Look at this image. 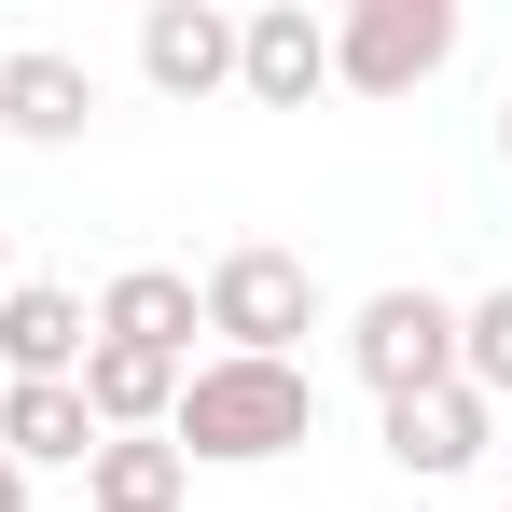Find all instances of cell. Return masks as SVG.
Wrapping results in <instances>:
<instances>
[{
  "mask_svg": "<svg viewBox=\"0 0 512 512\" xmlns=\"http://www.w3.org/2000/svg\"><path fill=\"white\" fill-rule=\"evenodd\" d=\"M0 291H14V250H0Z\"/></svg>",
  "mask_w": 512,
  "mask_h": 512,
  "instance_id": "16",
  "label": "cell"
},
{
  "mask_svg": "<svg viewBox=\"0 0 512 512\" xmlns=\"http://www.w3.org/2000/svg\"><path fill=\"white\" fill-rule=\"evenodd\" d=\"M0 457H14V471H84L97 457L84 388H70V374H56V388H0Z\"/></svg>",
  "mask_w": 512,
  "mask_h": 512,
  "instance_id": "12",
  "label": "cell"
},
{
  "mask_svg": "<svg viewBox=\"0 0 512 512\" xmlns=\"http://www.w3.org/2000/svg\"><path fill=\"white\" fill-rule=\"evenodd\" d=\"M194 319L222 333V360H291V346L319 333V277H305V250H222L208 277H194Z\"/></svg>",
  "mask_w": 512,
  "mask_h": 512,
  "instance_id": "2",
  "label": "cell"
},
{
  "mask_svg": "<svg viewBox=\"0 0 512 512\" xmlns=\"http://www.w3.org/2000/svg\"><path fill=\"white\" fill-rule=\"evenodd\" d=\"M388 457H402L416 485H457V471L485 457V402H471V388H416V402H388Z\"/></svg>",
  "mask_w": 512,
  "mask_h": 512,
  "instance_id": "10",
  "label": "cell"
},
{
  "mask_svg": "<svg viewBox=\"0 0 512 512\" xmlns=\"http://www.w3.org/2000/svg\"><path fill=\"white\" fill-rule=\"evenodd\" d=\"M84 346H97L84 291H56V277L0 291V388H56V374H84Z\"/></svg>",
  "mask_w": 512,
  "mask_h": 512,
  "instance_id": "7",
  "label": "cell"
},
{
  "mask_svg": "<svg viewBox=\"0 0 512 512\" xmlns=\"http://www.w3.org/2000/svg\"><path fill=\"white\" fill-rule=\"evenodd\" d=\"M236 97H263V111L333 97V14H305V0H263V14H236Z\"/></svg>",
  "mask_w": 512,
  "mask_h": 512,
  "instance_id": "5",
  "label": "cell"
},
{
  "mask_svg": "<svg viewBox=\"0 0 512 512\" xmlns=\"http://www.w3.org/2000/svg\"><path fill=\"white\" fill-rule=\"evenodd\" d=\"M180 499H194V457L167 429H125V443L84 457V512H180Z\"/></svg>",
  "mask_w": 512,
  "mask_h": 512,
  "instance_id": "11",
  "label": "cell"
},
{
  "mask_svg": "<svg viewBox=\"0 0 512 512\" xmlns=\"http://www.w3.org/2000/svg\"><path fill=\"white\" fill-rule=\"evenodd\" d=\"M84 125H97V70L84 56H56V42H14V56H0V139L70 153Z\"/></svg>",
  "mask_w": 512,
  "mask_h": 512,
  "instance_id": "6",
  "label": "cell"
},
{
  "mask_svg": "<svg viewBox=\"0 0 512 512\" xmlns=\"http://www.w3.org/2000/svg\"><path fill=\"white\" fill-rule=\"evenodd\" d=\"M346 360L374 402H416V388H457V305L443 291H374L346 319Z\"/></svg>",
  "mask_w": 512,
  "mask_h": 512,
  "instance_id": "4",
  "label": "cell"
},
{
  "mask_svg": "<svg viewBox=\"0 0 512 512\" xmlns=\"http://www.w3.org/2000/svg\"><path fill=\"white\" fill-rule=\"evenodd\" d=\"M499 167H512V97H499Z\"/></svg>",
  "mask_w": 512,
  "mask_h": 512,
  "instance_id": "15",
  "label": "cell"
},
{
  "mask_svg": "<svg viewBox=\"0 0 512 512\" xmlns=\"http://www.w3.org/2000/svg\"><path fill=\"white\" fill-rule=\"evenodd\" d=\"M457 56V0H346L333 14V84L346 97H416Z\"/></svg>",
  "mask_w": 512,
  "mask_h": 512,
  "instance_id": "3",
  "label": "cell"
},
{
  "mask_svg": "<svg viewBox=\"0 0 512 512\" xmlns=\"http://www.w3.org/2000/svg\"><path fill=\"white\" fill-rule=\"evenodd\" d=\"M84 319H97V346H153V360H194V333H208V319H194V277H180V263H125V277L97 291Z\"/></svg>",
  "mask_w": 512,
  "mask_h": 512,
  "instance_id": "9",
  "label": "cell"
},
{
  "mask_svg": "<svg viewBox=\"0 0 512 512\" xmlns=\"http://www.w3.org/2000/svg\"><path fill=\"white\" fill-rule=\"evenodd\" d=\"M0 512H28V471H14V457H0Z\"/></svg>",
  "mask_w": 512,
  "mask_h": 512,
  "instance_id": "14",
  "label": "cell"
},
{
  "mask_svg": "<svg viewBox=\"0 0 512 512\" xmlns=\"http://www.w3.org/2000/svg\"><path fill=\"white\" fill-rule=\"evenodd\" d=\"M139 84L153 97H222L236 84V14L222 0H153L139 14Z\"/></svg>",
  "mask_w": 512,
  "mask_h": 512,
  "instance_id": "8",
  "label": "cell"
},
{
  "mask_svg": "<svg viewBox=\"0 0 512 512\" xmlns=\"http://www.w3.org/2000/svg\"><path fill=\"white\" fill-rule=\"evenodd\" d=\"M457 388H471L485 416L512 402V277H499V291H471V305H457Z\"/></svg>",
  "mask_w": 512,
  "mask_h": 512,
  "instance_id": "13",
  "label": "cell"
},
{
  "mask_svg": "<svg viewBox=\"0 0 512 512\" xmlns=\"http://www.w3.org/2000/svg\"><path fill=\"white\" fill-rule=\"evenodd\" d=\"M167 443L194 471H263V457L319 443V374H305V360H222V346H208V360L180 374Z\"/></svg>",
  "mask_w": 512,
  "mask_h": 512,
  "instance_id": "1",
  "label": "cell"
}]
</instances>
